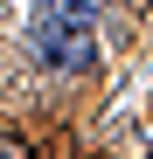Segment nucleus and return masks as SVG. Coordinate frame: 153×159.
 <instances>
[{"mask_svg":"<svg viewBox=\"0 0 153 159\" xmlns=\"http://www.w3.org/2000/svg\"><path fill=\"white\" fill-rule=\"evenodd\" d=\"M0 159H35V152L21 145V139H0Z\"/></svg>","mask_w":153,"mask_h":159,"instance_id":"nucleus-2","label":"nucleus"},{"mask_svg":"<svg viewBox=\"0 0 153 159\" xmlns=\"http://www.w3.org/2000/svg\"><path fill=\"white\" fill-rule=\"evenodd\" d=\"M97 14H105V0H56L35 28V56L49 69H91L97 62Z\"/></svg>","mask_w":153,"mask_h":159,"instance_id":"nucleus-1","label":"nucleus"}]
</instances>
